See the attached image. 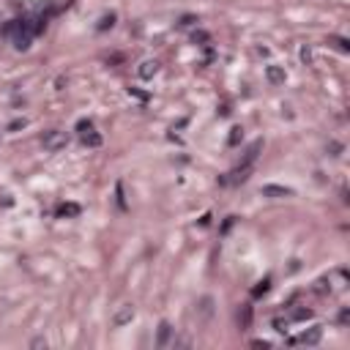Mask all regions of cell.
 I'll use <instances>...</instances> for the list:
<instances>
[{
  "label": "cell",
  "instance_id": "9c48e42d",
  "mask_svg": "<svg viewBox=\"0 0 350 350\" xmlns=\"http://www.w3.org/2000/svg\"><path fill=\"white\" fill-rule=\"evenodd\" d=\"M287 317H290V323H304L312 317V309H306V306H298V309H290L287 312Z\"/></svg>",
  "mask_w": 350,
  "mask_h": 350
},
{
  "label": "cell",
  "instance_id": "e0dca14e",
  "mask_svg": "<svg viewBox=\"0 0 350 350\" xmlns=\"http://www.w3.org/2000/svg\"><path fill=\"white\" fill-rule=\"evenodd\" d=\"M30 347H47V339H44V336H39V339L30 342Z\"/></svg>",
  "mask_w": 350,
  "mask_h": 350
},
{
  "label": "cell",
  "instance_id": "2e32d148",
  "mask_svg": "<svg viewBox=\"0 0 350 350\" xmlns=\"http://www.w3.org/2000/svg\"><path fill=\"white\" fill-rule=\"evenodd\" d=\"M268 287H271V282H268V279H262V282H260L257 287H254L252 293H254V296H262V293H268Z\"/></svg>",
  "mask_w": 350,
  "mask_h": 350
},
{
  "label": "cell",
  "instance_id": "d6986e66",
  "mask_svg": "<svg viewBox=\"0 0 350 350\" xmlns=\"http://www.w3.org/2000/svg\"><path fill=\"white\" fill-rule=\"evenodd\" d=\"M252 347H271V342H266V339H254V342H252Z\"/></svg>",
  "mask_w": 350,
  "mask_h": 350
},
{
  "label": "cell",
  "instance_id": "9a60e30c",
  "mask_svg": "<svg viewBox=\"0 0 350 350\" xmlns=\"http://www.w3.org/2000/svg\"><path fill=\"white\" fill-rule=\"evenodd\" d=\"M241 140H243V129L235 126V129H233V134H230V145H238Z\"/></svg>",
  "mask_w": 350,
  "mask_h": 350
},
{
  "label": "cell",
  "instance_id": "ffe728a7",
  "mask_svg": "<svg viewBox=\"0 0 350 350\" xmlns=\"http://www.w3.org/2000/svg\"><path fill=\"white\" fill-rule=\"evenodd\" d=\"M197 41H208V33H195V44Z\"/></svg>",
  "mask_w": 350,
  "mask_h": 350
},
{
  "label": "cell",
  "instance_id": "8fae6325",
  "mask_svg": "<svg viewBox=\"0 0 350 350\" xmlns=\"http://www.w3.org/2000/svg\"><path fill=\"white\" fill-rule=\"evenodd\" d=\"M79 211H82V208H79L77 203H63L58 208V216H79Z\"/></svg>",
  "mask_w": 350,
  "mask_h": 350
},
{
  "label": "cell",
  "instance_id": "7c38bea8",
  "mask_svg": "<svg viewBox=\"0 0 350 350\" xmlns=\"http://www.w3.org/2000/svg\"><path fill=\"white\" fill-rule=\"evenodd\" d=\"M290 326H293V323H290V317H277V320H274V328H277L279 331V334H287V331H290Z\"/></svg>",
  "mask_w": 350,
  "mask_h": 350
},
{
  "label": "cell",
  "instance_id": "4fadbf2b",
  "mask_svg": "<svg viewBox=\"0 0 350 350\" xmlns=\"http://www.w3.org/2000/svg\"><path fill=\"white\" fill-rule=\"evenodd\" d=\"M112 25H115V14L110 11V14H104L102 20H99V25H96V28H99V30H107V28H112Z\"/></svg>",
  "mask_w": 350,
  "mask_h": 350
},
{
  "label": "cell",
  "instance_id": "30bf717a",
  "mask_svg": "<svg viewBox=\"0 0 350 350\" xmlns=\"http://www.w3.org/2000/svg\"><path fill=\"white\" fill-rule=\"evenodd\" d=\"M156 71H159V63H156V60H145V63L137 68V74H140L142 79H151V77H156Z\"/></svg>",
  "mask_w": 350,
  "mask_h": 350
},
{
  "label": "cell",
  "instance_id": "ba28073f",
  "mask_svg": "<svg viewBox=\"0 0 350 350\" xmlns=\"http://www.w3.org/2000/svg\"><path fill=\"white\" fill-rule=\"evenodd\" d=\"M266 77H268L271 85H282L287 74H285V68H279V66H266Z\"/></svg>",
  "mask_w": 350,
  "mask_h": 350
},
{
  "label": "cell",
  "instance_id": "277c9868",
  "mask_svg": "<svg viewBox=\"0 0 350 350\" xmlns=\"http://www.w3.org/2000/svg\"><path fill=\"white\" fill-rule=\"evenodd\" d=\"M320 336H323V328L320 326H312L309 331H304V334L290 336V339H287V345H317V342H320Z\"/></svg>",
  "mask_w": 350,
  "mask_h": 350
},
{
  "label": "cell",
  "instance_id": "5bb4252c",
  "mask_svg": "<svg viewBox=\"0 0 350 350\" xmlns=\"http://www.w3.org/2000/svg\"><path fill=\"white\" fill-rule=\"evenodd\" d=\"M30 39H33L30 33H22V36H17V39H14V47H17V49H28V47H30Z\"/></svg>",
  "mask_w": 350,
  "mask_h": 350
},
{
  "label": "cell",
  "instance_id": "6da1fadb",
  "mask_svg": "<svg viewBox=\"0 0 350 350\" xmlns=\"http://www.w3.org/2000/svg\"><path fill=\"white\" fill-rule=\"evenodd\" d=\"M41 145L47 148L49 153H58V151H63V148L68 145V134L63 129H49V131L41 134Z\"/></svg>",
  "mask_w": 350,
  "mask_h": 350
},
{
  "label": "cell",
  "instance_id": "8992f818",
  "mask_svg": "<svg viewBox=\"0 0 350 350\" xmlns=\"http://www.w3.org/2000/svg\"><path fill=\"white\" fill-rule=\"evenodd\" d=\"M262 197H274V200L293 197V189H287V186H277V184H268V186H262Z\"/></svg>",
  "mask_w": 350,
  "mask_h": 350
},
{
  "label": "cell",
  "instance_id": "5b68a950",
  "mask_svg": "<svg viewBox=\"0 0 350 350\" xmlns=\"http://www.w3.org/2000/svg\"><path fill=\"white\" fill-rule=\"evenodd\" d=\"M131 320H134V306H131V304H123L121 309L115 312V317H112V326L121 328V326H126V323H131Z\"/></svg>",
  "mask_w": 350,
  "mask_h": 350
},
{
  "label": "cell",
  "instance_id": "52a82bcc",
  "mask_svg": "<svg viewBox=\"0 0 350 350\" xmlns=\"http://www.w3.org/2000/svg\"><path fill=\"white\" fill-rule=\"evenodd\" d=\"M170 336H172V326H170L167 320H161V323H159V336H156V347H167Z\"/></svg>",
  "mask_w": 350,
  "mask_h": 350
},
{
  "label": "cell",
  "instance_id": "ac0fdd59",
  "mask_svg": "<svg viewBox=\"0 0 350 350\" xmlns=\"http://www.w3.org/2000/svg\"><path fill=\"white\" fill-rule=\"evenodd\" d=\"M331 41H334V44H336V47H339V49H342V52H347V41H345V39H331Z\"/></svg>",
  "mask_w": 350,
  "mask_h": 350
},
{
  "label": "cell",
  "instance_id": "7a4b0ae2",
  "mask_svg": "<svg viewBox=\"0 0 350 350\" xmlns=\"http://www.w3.org/2000/svg\"><path fill=\"white\" fill-rule=\"evenodd\" d=\"M317 285H320V287H317V293H339V290H345V287H347V274L339 268V271L328 274L326 279H320Z\"/></svg>",
  "mask_w": 350,
  "mask_h": 350
},
{
  "label": "cell",
  "instance_id": "3957f363",
  "mask_svg": "<svg viewBox=\"0 0 350 350\" xmlns=\"http://www.w3.org/2000/svg\"><path fill=\"white\" fill-rule=\"evenodd\" d=\"M77 131H79V140H82V145H88V148H99V145H102V134L93 129L91 121H79Z\"/></svg>",
  "mask_w": 350,
  "mask_h": 350
}]
</instances>
